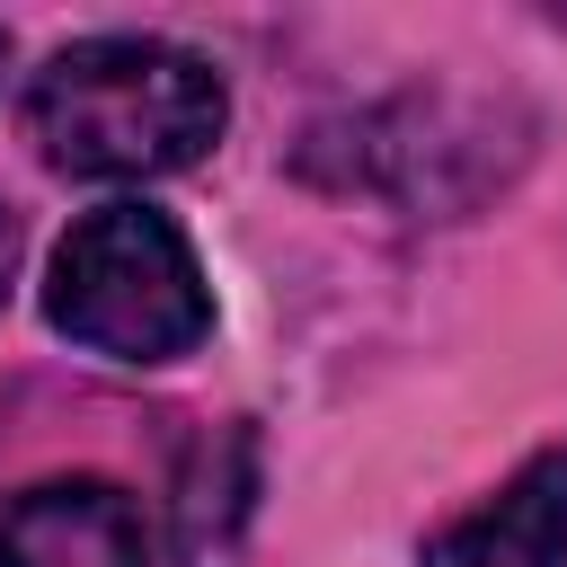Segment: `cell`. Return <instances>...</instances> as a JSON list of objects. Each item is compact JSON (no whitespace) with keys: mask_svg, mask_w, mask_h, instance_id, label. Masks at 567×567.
Segmentation results:
<instances>
[{"mask_svg":"<svg viewBox=\"0 0 567 567\" xmlns=\"http://www.w3.org/2000/svg\"><path fill=\"white\" fill-rule=\"evenodd\" d=\"M248 505H257V434L248 425H204L195 452L177 461V505H168L177 558L186 567H230L239 532H248Z\"/></svg>","mask_w":567,"mask_h":567,"instance_id":"obj_6","label":"cell"},{"mask_svg":"<svg viewBox=\"0 0 567 567\" xmlns=\"http://www.w3.org/2000/svg\"><path fill=\"white\" fill-rule=\"evenodd\" d=\"M0 71H9V35H0Z\"/></svg>","mask_w":567,"mask_h":567,"instance_id":"obj_8","label":"cell"},{"mask_svg":"<svg viewBox=\"0 0 567 567\" xmlns=\"http://www.w3.org/2000/svg\"><path fill=\"white\" fill-rule=\"evenodd\" d=\"M532 151V115L505 97H452V89H408L390 106H363L328 133H310L301 168L328 186H363L416 221L470 213L487 186H505Z\"/></svg>","mask_w":567,"mask_h":567,"instance_id":"obj_3","label":"cell"},{"mask_svg":"<svg viewBox=\"0 0 567 567\" xmlns=\"http://www.w3.org/2000/svg\"><path fill=\"white\" fill-rule=\"evenodd\" d=\"M230 124V89L168 35H80L27 80V133L62 177H168Z\"/></svg>","mask_w":567,"mask_h":567,"instance_id":"obj_1","label":"cell"},{"mask_svg":"<svg viewBox=\"0 0 567 567\" xmlns=\"http://www.w3.org/2000/svg\"><path fill=\"white\" fill-rule=\"evenodd\" d=\"M0 567H151V532L106 478H44L0 514Z\"/></svg>","mask_w":567,"mask_h":567,"instance_id":"obj_4","label":"cell"},{"mask_svg":"<svg viewBox=\"0 0 567 567\" xmlns=\"http://www.w3.org/2000/svg\"><path fill=\"white\" fill-rule=\"evenodd\" d=\"M18 248H27V221L0 204V301H9V284H18Z\"/></svg>","mask_w":567,"mask_h":567,"instance_id":"obj_7","label":"cell"},{"mask_svg":"<svg viewBox=\"0 0 567 567\" xmlns=\"http://www.w3.org/2000/svg\"><path fill=\"white\" fill-rule=\"evenodd\" d=\"M44 319L106 363H177L213 337V284L159 204H97L44 266Z\"/></svg>","mask_w":567,"mask_h":567,"instance_id":"obj_2","label":"cell"},{"mask_svg":"<svg viewBox=\"0 0 567 567\" xmlns=\"http://www.w3.org/2000/svg\"><path fill=\"white\" fill-rule=\"evenodd\" d=\"M416 567H567V452H532L487 505L443 523Z\"/></svg>","mask_w":567,"mask_h":567,"instance_id":"obj_5","label":"cell"}]
</instances>
